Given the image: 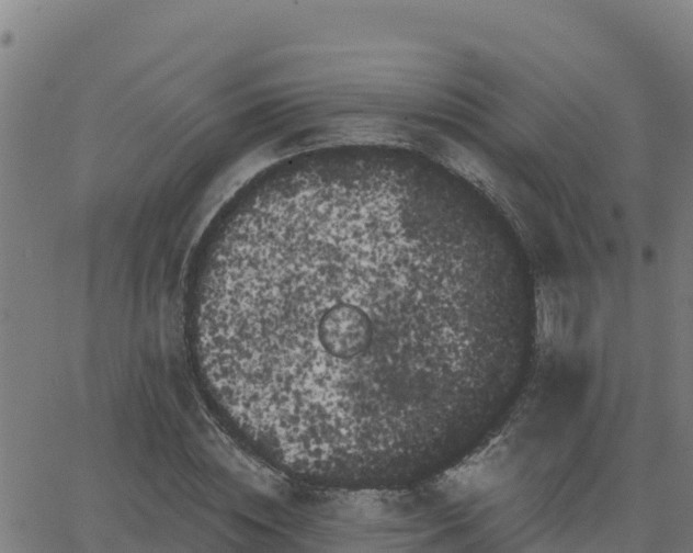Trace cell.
Instances as JSON below:
<instances>
[{"instance_id":"obj_1","label":"cell","mask_w":693,"mask_h":553,"mask_svg":"<svg viewBox=\"0 0 693 553\" xmlns=\"http://www.w3.org/2000/svg\"><path fill=\"white\" fill-rule=\"evenodd\" d=\"M373 240L269 227L220 246L200 291L203 363L273 462L330 483L425 463L441 429L448 330Z\"/></svg>"}]
</instances>
